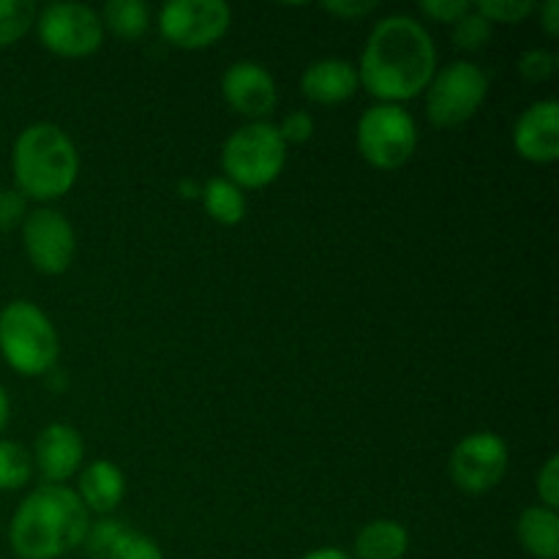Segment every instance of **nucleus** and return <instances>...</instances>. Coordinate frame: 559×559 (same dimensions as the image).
Masks as SVG:
<instances>
[{"label":"nucleus","mask_w":559,"mask_h":559,"mask_svg":"<svg viewBox=\"0 0 559 559\" xmlns=\"http://www.w3.org/2000/svg\"><path fill=\"white\" fill-rule=\"evenodd\" d=\"M437 74V47L424 22L391 14L369 33L360 55L358 80L382 104L420 96Z\"/></svg>","instance_id":"1"},{"label":"nucleus","mask_w":559,"mask_h":559,"mask_svg":"<svg viewBox=\"0 0 559 559\" xmlns=\"http://www.w3.org/2000/svg\"><path fill=\"white\" fill-rule=\"evenodd\" d=\"M87 530L91 513L80 495L63 484H44L14 511L9 540L20 559H58L80 549Z\"/></svg>","instance_id":"2"},{"label":"nucleus","mask_w":559,"mask_h":559,"mask_svg":"<svg viewBox=\"0 0 559 559\" xmlns=\"http://www.w3.org/2000/svg\"><path fill=\"white\" fill-rule=\"evenodd\" d=\"M16 191L36 202L69 194L80 175V153L60 126L33 123L20 131L11 151Z\"/></svg>","instance_id":"3"},{"label":"nucleus","mask_w":559,"mask_h":559,"mask_svg":"<svg viewBox=\"0 0 559 559\" xmlns=\"http://www.w3.org/2000/svg\"><path fill=\"white\" fill-rule=\"evenodd\" d=\"M58 331L36 304L11 300L0 309V355L16 374H47L58 364Z\"/></svg>","instance_id":"4"},{"label":"nucleus","mask_w":559,"mask_h":559,"mask_svg":"<svg viewBox=\"0 0 559 559\" xmlns=\"http://www.w3.org/2000/svg\"><path fill=\"white\" fill-rule=\"evenodd\" d=\"M284 164L287 145L278 134V126L265 120L240 126L222 147V169L238 189H265L282 175Z\"/></svg>","instance_id":"5"},{"label":"nucleus","mask_w":559,"mask_h":559,"mask_svg":"<svg viewBox=\"0 0 559 559\" xmlns=\"http://www.w3.org/2000/svg\"><path fill=\"white\" fill-rule=\"evenodd\" d=\"M489 76L469 60H453L431 76L426 87V115L437 129H453L473 118L486 102Z\"/></svg>","instance_id":"6"},{"label":"nucleus","mask_w":559,"mask_h":559,"mask_svg":"<svg viewBox=\"0 0 559 559\" xmlns=\"http://www.w3.org/2000/svg\"><path fill=\"white\" fill-rule=\"evenodd\" d=\"M358 151L371 167L399 169L418 147L415 118L399 104H374L358 120Z\"/></svg>","instance_id":"7"},{"label":"nucleus","mask_w":559,"mask_h":559,"mask_svg":"<svg viewBox=\"0 0 559 559\" xmlns=\"http://www.w3.org/2000/svg\"><path fill=\"white\" fill-rule=\"evenodd\" d=\"M229 25L233 9L224 0H169L158 11V33L180 49L213 47Z\"/></svg>","instance_id":"8"},{"label":"nucleus","mask_w":559,"mask_h":559,"mask_svg":"<svg viewBox=\"0 0 559 559\" xmlns=\"http://www.w3.org/2000/svg\"><path fill=\"white\" fill-rule=\"evenodd\" d=\"M36 31L44 47L60 58H87L104 44L102 16L85 3H49L38 11Z\"/></svg>","instance_id":"9"},{"label":"nucleus","mask_w":559,"mask_h":559,"mask_svg":"<svg viewBox=\"0 0 559 559\" xmlns=\"http://www.w3.org/2000/svg\"><path fill=\"white\" fill-rule=\"evenodd\" d=\"M451 469L453 484L467 495H486L508 473V445L500 435L495 431H475L467 435L462 442H456L451 453Z\"/></svg>","instance_id":"10"},{"label":"nucleus","mask_w":559,"mask_h":559,"mask_svg":"<svg viewBox=\"0 0 559 559\" xmlns=\"http://www.w3.org/2000/svg\"><path fill=\"white\" fill-rule=\"evenodd\" d=\"M22 243L36 271L60 276L71 267L76 254V235L69 218L55 207H36L22 222Z\"/></svg>","instance_id":"11"},{"label":"nucleus","mask_w":559,"mask_h":559,"mask_svg":"<svg viewBox=\"0 0 559 559\" xmlns=\"http://www.w3.org/2000/svg\"><path fill=\"white\" fill-rule=\"evenodd\" d=\"M222 96L235 112L246 118H267L278 104L276 80L271 71L254 60H238L222 76Z\"/></svg>","instance_id":"12"},{"label":"nucleus","mask_w":559,"mask_h":559,"mask_svg":"<svg viewBox=\"0 0 559 559\" xmlns=\"http://www.w3.org/2000/svg\"><path fill=\"white\" fill-rule=\"evenodd\" d=\"M513 147L533 164H551L559 158V102L544 98L519 115L513 126Z\"/></svg>","instance_id":"13"},{"label":"nucleus","mask_w":559,"mask_h":559,"mask_svg":"<svg viewBox=\"0 0 559 559\" xmlns=\"http://www.w3.org/2000/svg\"><path fill=\"white\" fill-rule=\"evenodd\" d=\"M85 459V442L80 431L69 424H49L41 435L36 437L33 448V467L49 480V484H63L74 478Z\"/></svg>","instance_id":"14"},{"label":"nucleus","mask_w":559,"mask_h":559,"mask_svg":"<svg viewBox=\"0 0 559 559\" xmlns=\"http://www.w3.org/2000/svg\"><path fill=\"white\" fill-rule=\"evenodd\" d=\"M91 559H164V551L147 535L136 533L118 519H102L87 530L82 544Z\"/></svg>","instance_id":"15"},{"label":"nucleus","mask_w":559,"mask_h":559,"mask_svg":"<svg viewBox=\"0 0 559 559\" xmlns=\"http://www.w3.org/2000/svg\"><path fill=\"white\" fill-rule=\"evenodd\" d=\"M360 80L358 69L349 60L342 58H322L306 66L304 76H300V91L311 104L320 107H333L358 93Z\"/></svg>","instance_id":"16"},{"label":"nucleus","mask_w":559,"mask_h":559,"mask_svg":"<svg viewBox=\"0 0 559 559\" xmlns=\"http://www.w3.org/2000/svg\"><path fill=\"white\" fill-rule=\"evenodd\" d=\"M80 500L87 508V513H112L120 506L126 495L123 469L107 459H96L80 473Z\"/></svg>","instance_id":"17"},{"label":"nucleus","mask_w":559,"mask_h":559,"mask_svg":"<svg viewBox=\"0 0 559 559\" xmlns=\"http://www.w3.org/2000/svg\"><path fill=\"white\" fill-rule=\"evenodd\" d=\"M522 549L535 559H559V516L544 506L527 508L516 522Z\"/></svg>","instance_id":"18"},{"label":"nucleus","mask_w":559,"mask_h":559,"mask_svg":"<svg viewBox=\"0 0 559 559\" xmlns=\"http://www.w3.org/2000/svg\"><path fill=\"white\" fill-rule=\"evenodd\" d=\"M409 549V533L393 519L369 522L355 535V559H404Z\"/></svg>","instance_id":"19"},{"label":"nucleus","mask_w":559,"mask_h":559,"mask_svg":"<svg viewBox=\"0 0 559 559\" xmlns=\"http://www.w3.org/2000/svg\"><path fill=\"white\" fill-rule=\"evenodd\" d=\"M98 16L102 25L123 41H136L151 27V5L145 0H109Z\"/></svg>","instance_id":"20"},{"label":"nucleus","mask_w":559,"mask_h":559,"mask_svg":"<svg viewBox=\"0 0 559 559\" xmlns=\"http://www.w3.org/2000/svg\"><path fill=\"white\" fill-rule=\"evenodd\" d=\"M202 207L211 218H216L218 224H227V227H235V224L243 222L246 216V197L243 189H238L235 183H229L227 178H211L200 189Z\"/></svg>","instance_id":"21"},{"label":"nucleus","mask_w":559,"mask_h":559,"mask_svg":"<svg viewBox=\"0 0 559 559\" xmlns=\"http://www.w3.org/2000/svg\"><path fill=\"white\" fill-rule=\"evenodd\" d=\"M33 475V456L25 445L0 440V491H16L27 486Z\"/></svg>","instance_id":"22"},{"label":"nucleus","mask_w":559,"mask_h":559,"mask_svg":"<svg viewBox=\"0 0 559 559\" xmlns=\"http://www.w3.org/2000/svg\"><path fill=\"white\" fill-rule=\"evenodd\" d=\"M36 3L33 0H0V47H11L27 36L36 25Z\"/></svg>","instance_id":"23"},{"label":"nucleus","mask_w":559,"mask_h":559,"mask_svg":"<svg viewBox=\"0 0 559 559\" xmlns=\"http://www.w3.org/2000/svg\"><path fill=\"white\" fill-rule=\"evenodd\" d=\"M473 9L484 14L489 22L519 25V22H524L530 14L538 11V3H533V0H480Z\"/></svg>","instance_id":"24"},{"label":"nucleus","mask_w":559,"mask_h":559,"mask_svg":"<svg viewBox=\"0 0 559 559\" xmlns=\"http://www.w3.org/2000/svg\"><path fill=\"white\" fill-rule=\"evenodd\" d=\"M491 38V22L486 20L478 11H469L462 20L453 25V41H456L459 49H467V52H475V49L484 47Z\"/></svg>","instance_id":"25"},{"label":"nucleus","mask_w":559,"mask_h":559,"mask_svg":"<svg viewBox=\"0 0 559 559\" xmlns=\"http://www.w3.org/2000/svg\"><path fill=\"white\" fill-rule=\"evenodd\" d=\"M557 71V55L549 49H530L519 60V74L527 82H546Z\"/></svg>","instance_id":"26"},{"label":"nucleus","mask_w":559,"mask_h":559,"mask_svg":"<svg viewBox=\"0 0 559 559\" xmlns=\"http://www.w3.org/2000/svg\"><path fill=\"white\" fill-rule=\"evenodd\" d=\"M278 134H282L284 145H304L314 134V118L306 109H295L278 126Z\"/></svg>","instance_id":"27"},{"label":"nucleus","mask_w":559,"mask_h":559,"mask_svg":"<svg viewBox=\"0 0 559 559\" xmlns=\"http://www.w3.org/2000/svg\"><path fill=\"white\" fill-rule=\"evenodd\" d=\"M27 216V200L16 189H0V233H11Z\"/></svg>","instance_id":"28"},{"label":"nucleus","mask_w":559,"mask_h":559,"mask_svg":"<svg viewBox=\"0 0 559 559\" xmlns=\"http://www.w3.org/2000/svg\"><path fill=\"white\" fill-rule=\"evenodd\" d=\"M420 11L435 22H453L456 25L464 14L473 11L469 0H420Z\"/></svg>","instance_id":"29"},{"label":"nucleus","mask_w":559,"mask_h":559,"mask_svg":"<svg viewBox=\"0 0 559 559\" xmlns=\"http://www.w3.org/2000/svg\"><path fill=\"white\" fill-rule=\"evenodd\" d=\"M535 486H538V497H540V502H544V508L557 511V506H559V456L546 459L544 467L538 469V480H535Z\"/></svg>","instance_id":"30"},{"label":"nucleus","mask_w":559,"mask_h":559,"mask_svg":"<svg viewBox=\"0 0 559 559\" xmlns=\"http://www.w3.org/2000/svg\"><path fill=\"white\" fill-rule=\"evenodd\" d=\"M322 9H325L328 14L338 16V20L353 22L380 9V3H377V0H328V3H322Z\"/></svg>","instance_id":"31"},{"label":"nucleus","mask_w":559,"mask_h":559,"mask_svg":"<svg viewBox=\"0 0 559 559\" xmlns=\"http://www.w3.org/2000/svg\"><path fill=\"white\" fill-rule=\"evenodd\" d=\"M538 14H540V25H544V31L549 33L551 38L559 36V0H546V3L538 9Z\"/></svg>","instance_id":"32"},{"label":"nucleus","mask_w":559,"mask_h":559,"mask_svg":"<svg viewBox=\"0 0 559 559\" xmlns=\"http://www.w3.org/2000/svg\"><path fill=\"white\" fill-rule=\"evenodd\" d=\"M304 559H353V557L342 549H317V551H309Z\"/></svg>","instance_id":"33"},{"label":"nucleus","mask_w":559,"mask_h":559,"mask_svg":"<svg viewBox=\"0 0 559 559\" xmlns=\"http://www.w3.org/2000/svg\"><path fill=\"white\" fill-rule=\"evenodd\" d=\"M9 413H11L9 396H5V391L0 388V431H3L5 424H9Z\"/></svg>","instance_id":"34"},{"label":"nucleus","mask_w":559,"mask_h":559,"mask_svg":"<svg viewBox=\"0 0 559 559\" xmlns=\"http://www.w3.org/2000/svg\"><path fill=\"white\" fill-rule=\"evenodd\" d=\"M180 191H183V194H191V197H200V189H197L194 183H186V180L180 183Z\"/></svg>","instance_id":"35"}]
</instances>
